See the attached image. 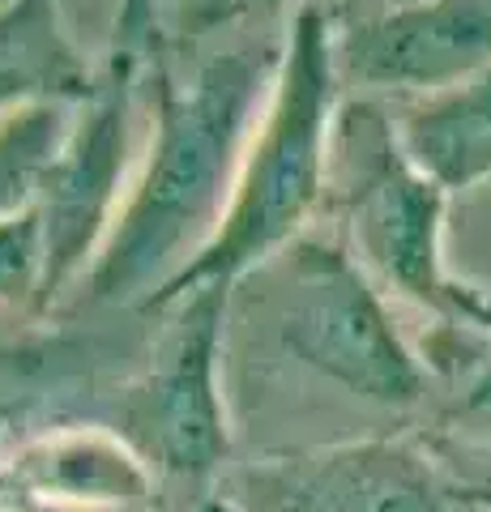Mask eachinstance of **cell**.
I'll list each match as a JSON object with an SVG mask.
<instances>
[{"mask_svg": "<svg viewBox=\"0 0 491 512\" xmlns=\"http://www.w3.org/2000/svg\"><path fill=\"white\" fill-rule=\"evenodd\" d=\"M282 47H231L193 77L158 73L141 175L86 274V303H146L214 235L244 163Z\"/></svg>", "mask_w": 491, "mask_h": 512, "instance_id": "obj_1", "label": "cell"}, {"mask_svg": "<svg viewBox=\"0 0 491 512\" xmlns=\"http://www.w3.org/2000/svg\"><path fill=\"white\" fill-rule=\"evenodd\" d=\"M338 82L334 22L321 0L299 5L223 218L214 235L180 265V274L141 303V312H167L210 286L235 291V282L282 256L304 235L329 188Z\"/></svg>", "mask_w": 491, "mask_h": 512, "instance_id": "obj_2", "label": "cell"}, {"mask_svg": "<svg viewBox=\"0 0 491 512\" xmlns=\"http://www.w3.org/2000/svg\"><path fill=\"white\" fill-rule=\"evenodd\" d=\"M278 338L291 359L359 402L406 410L427 393V367L393 329L385 299L342 244L299 235L282 252Z\"/></svg>", "mask_w": 491, "mask_h": 512, "instance_id": "obj_3", "label": "cell"}, {"mask_svg": "<svg viewBox=\"0 0 491 512\" xmlns=\"http://www.w3.org/2000/svg\"><path fill=\"white\" fill-rule=\"evenodd\" d=\"M227 303L231 291L223 286L180 299L176 325L120 397L124 440L154 474L210 483L231 457V423L218 380Z\"/></svg>", "mask_w": 491, "mask_h": 512, "instance_id": "obj_4", "label": "cell"}, {"mask_svg": "<svg viewBox=\"0 0 491 512\" xmlns=\"http://www.w3.org/2000/svg\"><path fill=\"white\" fill-rule=\"evenodd\" d=\"M137 69V52H107L99 77H94V90L73 107L65 146L43 175L35 205L43 218L39 308H52L77 278L90 274L94 256H99L120 214V188L133 141Z\"/></svg>", "mask_w": 491, "mask_h": 512, "instance_id": "obj_5", "label": "cell"}, {"mask_svg": "<svg viewBox=\"0 0 491 512\" xmlns=\"http://www.w3.org/2000/svg\"><path fill=\"white\" fill-rule=\"evenodd\" d=\"M453 487L410 440L372 436L252 461L227 512H453Z\"/></svg>", "mask_w": 491, "mask_h": 512, "instance_id": "obj_6", "label": "cell"}, {"mask_svg": "<svg viewBox=\"0 0 491 512\" xmlns=\"http://www.w3.org/2000/svg\"><path fill=\"white\" fill-rule=\"evenodd\" d=\"M363 111H368V133H359V124L355 133L368 154L359 158L355 180L346 188V214H351L359 261L410 303L453 320L462 282H453L440 261L449 192L410 163L402 141L372 107Z\"/></svg>", "mask_w": 491, "mask_h": 512, "instance_id": "obj_7", "label": "cell"}, {"mask_svg": "<svg viewBox=\"0 0 491 512\" xmlns=\"http://www.w3.org/2000/svg\"><path fill=\"white\" fill-rule=\"evenodd\" d=\"M338 77L368 90L440 94L491 64V0H398L334 26Z\"/></svg>", "mask_w": 491, "mask_h": 512, "instance_id": "obj_8", "label": "cell"}, {"mask_svg": "<svg viewBox=\"0 0 491 512\" xmlns=\"http://www.w3.org/2000/svg\"><path fill=\"white\" fill-rule=\"evenodd\" d=\"M13 478L35 495V504H141L154 487V470L133 453L124 436L103 427H65L30 444L13 461Z\"/></svg>", "mask_w": 491, "mask_h": 512, "instance_id": "obj_9", "label": "cell"}, {"mask_svg": "<svg viewBox=\"0 0 491 512\" xmlns=\"http://www.w3.org/2000/svg\"><path fill=\"white\" fill-rule=\"evenodd\" d=\"M398 141L410 163L445 192L491 180V64L462 86L410 103Z\"/></svg>", "mask_w": 491, "mask_h": 512, "instance_id": "obj_10", "label": "cell"}, {"mask_svg": "<svg viewBox=\"0 0 491 512\" xmlns=\"http://www.w3.org/2000/svg\"><path fill=\"white\" fill-rule=\"evenodd\" d=\"M282 5H295V0H188L180 9V35L184 39H201L218 26L244 22L252 13H274ZM299 5H312V0H299Z\"/></svg>", "mask_w": 491, "mask_h": 512, "instance_id": "obj_11", "label": "cell"}, {"mask_svg": "<svg viewBox=\"0 0 491 512\" xmlns=\"http://www.w3.org/2000/svg\"><path fill=\"white\" fill-rule=\"evenodd\" d=\"M154 30V0H116V30L112 52H146Z\"/></svg>", "mask_w": 491, "mask_h": 512, "instance_id": "obj_12", "label": "cell"}, {"mask_svg": "<svg viewBox=\"0 0 491 512\" xmlns=\"http://www.w3.org/2000/svg\"><path fill=\"white\" fill-rule=\"evenodd\" d=\"M453 325H470L491 338V299L479 295L474 286H462L457 291V308H453Z\"/></svg>", "mask_w": 491, "mask_h": 512, "instance_id": "obj_13", "label": "cell"}, {"mask_svg": "<svg viewBox=\"0 0 491 512\" xmlns=\"http://www.w3.org/2000/svg\"><path fill=\"white\" fill-rule=\"evenodd\" d=\"M13 512H90V508H69V504H26V508H13Z\"/></svg>", "mask_w": 491, "mask_h": 512, "instance_id": "obj_14", "label": "cell"}, {"mask_svg": "<svg viewBox=\"0 0 491 512\" xmlns=\"http://www.w3.org/2000/svg\"><path fill=\"white\" fill-rule=\"evenodd\" d=\"M205 512H227V508H223V504H214V508H205Z\"/></svg>", "mask_w": 491, "mask_h": 512, "instance_id": "obj_15", "label": "cell"}, {"mask_svg": "<svg viewBox=\"0 0 491 512\" xmlns=\"http://www.w3.org/2000/svg\"><path fill=\"white\" fill-rule=\"evenodd\" d=\"M223 508H227V504H223Z\"/></svg>", "mask_w": 491, "mask_h": 512, "instance_id": "obj_16", "label": "cell"}]
</instances>
